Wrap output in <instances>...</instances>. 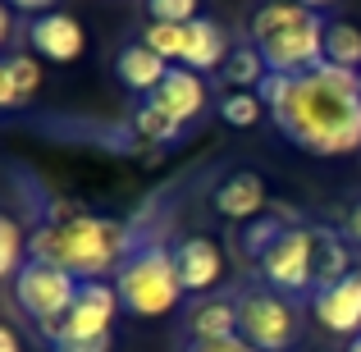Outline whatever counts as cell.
I'll use <instances>...</instances> for the list:
<instances>
[{
	"instance_id": "7402d4cb",
	"label": "cell",
	"mask_w": 361,
	"mask_h": 352,
	"mask_svg": "<svg viewBox=\"0 0 361 352\" xmlns=\"http://www.w3.org/2000/svg\"><path fill=\"white\" fill-rule=\"evenodd\" d=\"M23 247H27V233L18 229L14 215H5V220H0V279H9V284L18 279V270L27 265Z\"/></svg>"
},
{
	"instance_id": "44dd1931",
	"label": "cell",
	"mask_w": 361,
	"mask_h": 352,
	"mask_svg": "<svg viewBox=\"0 0 361 352\" xmlns=\"http://www.w3.org/2000/svg\"><path fill=\"white\" fill-rule=\"evenodd\" d=\"M128 123H133V133H137L142 142H156V147H165V142H174L178 133H183V123L169 115V110H160L151 97L142 101L137 110H133V119H128Z\"/></svg>"
},
{
	"instance_id": "ba28073f",
	"label": "cell",
	"mask_w": 361,
	"mask_h": 352,
	"mask_svg": "<svg viewBox=\"0 0 361 352\" xmlns=\"http://www.w3.org/2000/svg\"><path fill=\"white\" fill-rule=\"evenodd\" d=\"M123 311L119 293L110 289L106 279H92L78 289V298H73L69 316H64L60 325V339L55 344H78V339H106L115 334V316Z\"/></svg>"
},
{
	"instance_id": "cb8c5ba5",
	"label": "cell",
	"mask_w": 361,
	"mask_h": 352,
	"mask_svg": "<svg viewBox=\"0 0 361 352\" xmlns=\"http://www.w3.org/2000/svg\"><path fill=\"white\" fill-rule=\"evenodd\" d=\"M142 42H147L156 55H165L169 64L183 60V23H147L142 28Z\"/></svg>"
},
{
	"instance_id": "ac0fdd59",
	"label": "cell",
	"mask_w": 361,
	"mask_h": 352,
	"mask_svg": "<svg viewBox=\"0 0 361 352\" xmlns=\"http://www.w3.org/2000/svg\"><path fill=\"white\" fill-rule=\"evenodd\" d=\"M348 274H353V256H348L343 238L329 233V229H316V293L343 284ZM316 293H311V298H316Z\"/></svg>"
},
{
	"instance_id": "d4e9b609",
	"label": "cell",
	"mask_w": 361,
	"mask_h": 352,
	"mask_svg": "<svg viewBox=\"0 0 361 352\" xmlns=\"http://www.w3.org/2000/svg\"><path fill=\"white\" fill-rule=\"evenodd\" d=\"M151 23H192L202 18V0H147Z\"/></svg>"
},
{
	"instance_id": "9c48e42d",
	"label": "cell",
	"mask_w": 361,
	"mask_h": 352,
	"mask_svg": "<svg viewBox=\"0 0 361 352\" xmlns=\"http://www.w3.org/2000/svg\"><path fill=\"white\" fill-rule=\"evenodd\" d=\"M27 51L37 60H51V64H73L87 51V32H82V23L73 14L51 9L42 18H27Z\"/></svg>"
},
{
	"instance_id": "83f0119b",
	"label": "cell",
	"mask_w": 361,
	"mask_h": 352,
	"mask_svg": "<svg viewBox=\"0 0 361 352\" xmlns=\"http://www.w3.org/2000/svg\"><path fill=\"white\" fill-rule=\"evenodd\" d=\"M110 344H115V334H106V339H78V344H51V352H110Z\"/></svg>"
},
{
	"instance_id": "484cf974",
	"label": "cell",
	"mask_w": 361,
	"mask_h": 352,
	"mask_svg": "<svg viewBox=\"0 0 361 352\" xmlns=\"http://www.w3.org/2000/svg\"><path fill=\"white\" fill-rule=\"evenodd\" d=\"M283 229H288V224H274V220H252V224L243 229V252L252 256V261H261V256L274 247V238H279Z\"/></svg>"
},
{
	"instance_id": "3957f363",
	"label": "cell",
	"mask_w": 361,
	"mask_h": 352,
	"mask_svg": "<svg viewBox=\"0 0 361 352\" xmlns=\"http://www.w3.org/2000/svg\"><path fill=\"white\" fill-rule=\"evenodd\" d=\"M325 23L316 9L288 5V0H265L252 14V46L261 51L265 69L298 78L325 64Z\"/></svg>"
},
{
	"instance_id": "6da1fadb",
	"label": "cell",
	"mask_w": 361,
	"mask_h": 352,
	"mask_svg": "<svg viewBox=\"0 0 361 352\" xmlns=\"http://www.w3.org/2000/svg\"><path fill=\"white\" fill-rule=\"evenodd\" d=\"M279 133L307 156H348L361 147V73L320 64L298 78H270L256 87Z\"/></svg>"
},
{
	"instance_id": "d6a6232c",
	"label": "cell",
	"mask_w": 361,
	"mask_h": 352,
	"mask_svg": "<svg viewBox=\"0 0 361 352\" xmlns=\"http://www.w3.org/2000/svg\"><path fill=\"white\" fill-rule=\"evenodd\" d=\"M348 352H361V334H357V339H348Z\"/></svg>"
},
{
	"instance_id": "30bf717a",
	"label": "cell",
	"mask_w": 361,
	"mask_h": 352,
	"mask_svg": "<svg viewBox=\"0 0 361 352\" xmlns=\"http://www.w3.org/2000/svg\"><path fill=\"white\" fill-rule=\"evenodd\" d=\"M311 311H316V320L329 334L357 339L361 334V270H353L343 284H334V289L316 293V298H311Z\"/></svg>"
},
{
	"instance_id": "52a82bcc",
	"label": "cell",
	"mask_w": 361,
	"mask_h": 352,
	"mask_svg": "<svg viewBox=\"0 0 361 352\" xmlns=\"http://www.w3.org/2000/svg\"><path fill=\"white\" fill-rule=\"evenodd\" d=\"M238 334L256 352H288L298 339V307L274 289H247L238 298Z\"/></svg>"
},
{
	"instance_id": "603a6c76",
	"label": "cell",
	"mask_w": 361,
	"mask_h": 352,
	"mask_svg": "<svg viewBox=\"0 0 361 352\" xmlns=\"http://www.w3.org/2000/svg\"><path fill=\"white\" fill-rule=\"evenodd\" d=\"M261 115H265V101L256 92H224L220 97V119L229 128H252Z\"/></svg>"
},
{
	"instance_id": "277c9868",
	"label": "cell",
	"mask_w": 361,
	"mask_h": 352,
	"mask_svg": "<svg viewBox=\"0 0 361 352\" xmlns=\"http://www.w3.org/2000/svg\"><path fill=\"white\" fill-rule=\"evenodd\" d=\"M115 293L123 302L128 316L142 320H156L169 316L183 298V279H178V265H174V247H165L160 238H137V247L128 252V261L115 270Z\"/></svg>"
},
{
	"instance_id": "4fadbf2b",
	"label": "cell",
	"mask_w": 361,
	"mask_h": 352,
	"mask_svg": "<svg viewBox=\"0 0 361 352\" xmlns=\"http://www.w3.org/2000/svg\"><path fill=\"white\" fill-rule=\"evenodd\" d=\"M224 60H229V37H224V28L215 18L202 14L192 23H183V60H178V69L206 73V69H224Z\"/></svg>"
},
{
	"instance_id": "5bb4252c",
	"label": "cell",
	"mask_w": 361,
	"mask_h": 352,
	"mask_svg": "<svg viewBox=\"0 0 361 352\" xmlns=\"http://www.w3.org/2000/svg\"><path fill=\"white\" fill-rule=\"evenodd\" d=\"M169 69H174V64H169L165 55H156L147 42L123 46V51H119V60H115L119 83H123L128 92H137V97H151V92H156L160 83L169 78Z\"/></svg>"
},
{
	"instance_id": "9a60e30c",
	"label": "cell",
	"mask_w": 361,
	"mask_h": 352,
	"mask_svg": "<svg viewBox=\"0 0 361 352\" xmlns=\"http://www.w3.org/2000/svg\"><path fill=\"white\" fill-rule=\"evenodd\" d=\"M151 101H156L160 110H169L178 123H192L206 110V83H202V73L178 69V64H174V69H169V78L151 92Z\"/></svg>"
},
{
	"instance_id": "f546056e",
	"label": "cell",
	"mask_w": 361,
	"mask_h": 352,
	"mask_svg": "<svg viewBox=\"0 0 361 352\" xmlns=\"http://www.w3.org/2000/svg\"><path fill=\"white\" fill-rule=\"evenodd\" d=\"M0 352H23V348H18L14 325H0Z\"/></svg>"
},
{
	"instance_id": "5b68a950",
	"label": "cell",
	"mask_w": 361,
	"mask_h": 352,
	"mask_svg": "<svg viewBox=\"0 0 361 352\" xmlns=\"http://www.w3.org/2000/svg\"><path fill=\"white\" fill-rule=\"evenodd\" d=\"M78 289H82V284L73 279L69 270H60V265H46V261H32V256H27V265L18 270V279L9 284V293H14V307L37 325V334L46 339V348L60 339V325H64V316H69Z\"/></svg>"
},
{
	"instance_id": "7c38bea8",
	"label": "cell",
	"mask_w": 361,
	"mask_h": 352,
	"mask_svg": "<svg viewBox=\"0 0 361 352\" xmlns=\"http://www.w3.org/2000/svg\"><path fill=\"white\" fill-rule=\"evenodd\" d=\"M265 202H270V197H265V178L252 174V169H243V174H229L220 188H215V197H211L215 215H224V220H238V224L261 220Z\"/></svg>"
},
{
	"instance_id": "ffe728a7",
	"label": "cell",
	"mask_w": 361,
	"mask_h": 352,
	"mask_svg": "<svg viewBox=\"0 0 361 352\" xmlns=\"http://www.w3.org/2000/svg\"><path fill=\"white\" fill-rule=\"evenodd\" d=\"M220 78L229 83L233 92H252V87H261V83L270 78V69H265V60H261V51H256V46H238V51H229Z\"/></svg>"
},
{
	"instance_id": "2e32d148",
	"label": "cell",
	"mask_w": 361,
	"mask_h": 352,
	"mask_svg": "<svg viewBox=\"0 0 361 352\" xmlns=\"http://www.w3.org/2000/svg\"><path fill=\"white\" fill-rule=\"evenodd\" d=\"M42 87V60L32 51H9L0 60V110H23Z\"/></svg>"
},
{
	"instance_id": "f1b7e54d",
	"label": "cell",
	"mask_w": 361,
	"mask_h": 352,
	"mask_svg": "<svg viewBox=\"0 0 361 352\" xmlns=\"http://www.w3.org/2000/svg\"><path fill=\"white\" fill-rule=\"evenodd\" d=\"M14 14H27V18H42V14H51L55 9V0H5Z\"/></svg>"
},
{
	"instance_id": "1f68e13d",
	"label": "cell",
	"mask_w": 361,
	"mask_h": 352,
	"mask_svg": "<svg viewBox=\"0 0 361 352\" xmlns=\"http://www.w3.org/2000/svg\"><path fill=\"white\" fill-rule=\"evenodd\" d=\"M288 5H302V9H316V14H320V9H329L334 0H288Z\"/></svg>"
},
{
	"instance_id": "d6986e66",
	"label": "cell",
	"mask_w": 361,
	"mask_h": 352,
	"mask_svg": "<svg viewBox=\"0 0 361 352\" xmlns=\"http://www.w3.org/2000/svg\"><path fill=\"white\" fill-rule=\"evenodd\" d=\"M325 64L348 73H361V28L348 18H329L325 23Z\"/></svg>"
},
{
	"instance_id": "e0dca14e",
	"label": "cell",
	"mask_w": 361,
	"mask_h": 352,
	"mask_svg": "<svg viewBox=\"0 0 361 352\" xmlns=\"http://www.w3.org/2000/svg\"><path fill=\"white\" fill-rule=\"evenodd\" d=\"M188 334H192V344L233 339V334H238V302H229V298H202L192 311H188Z\"/></svg>"
},
{
	"instance_id": "4dcf8cb0",
	"label": "cell",
	"mask_w": 361,
	"mask_h": 352,
	"mask_svg": "<svg viewBox=\"0 0 361 352\" xmlns=\"http://www.w3.org/2000/svg\"><path fill=\"white\" fill-rule=\"evenodd\" d=\"M343 224H348V233H353L357 243H361V202H357V206H348V220H343Z\"/></svg>"
},
{
	"instance_id": "7a4b0ae2",
	"label": "cell",
	"mask_w": 361,
	"mask_h": 352,
	"mask_svg": "<svg viewBox=\"0 0 361 352\" xmlns=\"http://www.w3.org/2000/svg\"><path fill=\"white\" fill-rule=\"evenodd\" d=\"M137 247V233L123 220H101V215H69V220H42L27 233V256L46 265L69 270L78 284L106 279L110 270H119L128 261V252Z\"/></svg>"
},
{
	"instance_id": "8fae6325",
	"label": "cell",
	"mask_w": 361,
	"mask_h": 352,
	"mask_svg": "<svg viewBox=\"0 0 361 352\" xmlns=\"http://www.w3.org/2000/svg\"><path fill=\"white\" fill-rule=\"evenodd\" d=\"M174 265H178V279H183V293H206L224 274V252L206 233H192L183 243H174Z\"/></svg>"
},
{
	"instance_id": "8992f818",
	"label": "cell",
	"mask_w": 361,
	"mask_h": 352,
	"mask_svg": "<svg viewBox=\"0 0 361 352\" xmlns=\"http://www.w3.org/2000/svg\"><path fill=\"white\" fill-rule=\"evenodd\" d=\"M265 289L283 293V298H298V293H316V229L307 224H288L274 247L256 261Z\"/></svg>"
},
{
	"instance_id": "4316f807",
	"label": "cell",
	"mask_w": 361,
	"mask_h": 352,
	"mask_svg": "<svg viewBox=\"0 0 361 352\" xmlns=\"http://www.w3.org/2000/svg\"><path fill=\"white\" fill-rule=\"evenodd\" d=\"M188 352H256V348L243 334H233V339H211V344H188Z\"/></svg>"
}]
</instances>
